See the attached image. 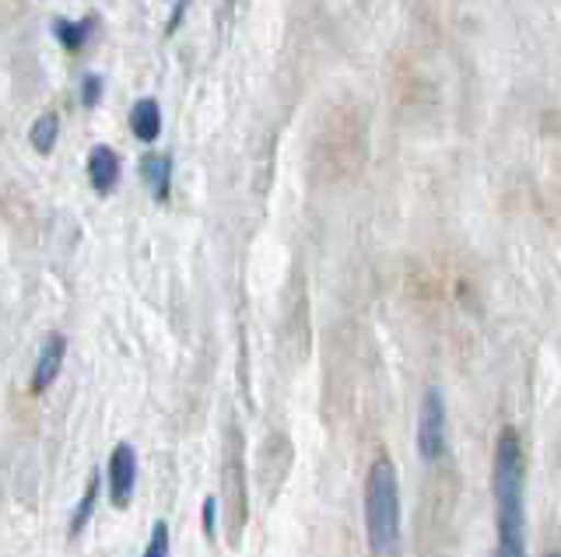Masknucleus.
Listing matches in <instances>:
<instances>
[{"mask_svg": "<svg viewBox=\"0 0 561 557\" xmlns=\"http://www.w3.org/2000/svg\"><path fill=\"white\" fill-rule=\"evenodd\" d=\"M53 36H57V43L67 49V54H81V49L88 46V39H92V28H95V19H81V22H67V19H53Z\"/></svg>", "mask_w": 561, "mask_h": 557, "instance_id": "9d476101", "label": "nucleus"}, {"mask_svg": "<svg viewBox=\"0 0 561 557\" xmlns=\"http://www.w3.org/2000/svg\"><path fill=\"white\" fill-rule=\"evenodd\" d=\"M99 98H102V78L99 74H84V81H81V106L95 109Z\"/></svg>", "mask_w": 561, "mask_h": 557, "instance_id": "ddd939ff", "label": "nucleus"}, {"mask_svg": "<svg viewBox=\"0 0 561 557\" xmlns=\"http://www.w3.org/2000/svg\"><path fill=\"white\" fill-rule=\"evenodd\" d=\"M215 509H218V501H215V498H207V501H204V533H207V536H215Z\"/></svg>", "mask_w": 561, "mask_h": 557, "instance_id": "2eb2a0df", "label": "nucleus"}, {"mask_svg": "<svg viewBox=\"0 0 561 557\" xmlns=\"http://www.w3.org/2000/svg\"><path fill=\"white\" fill-rule=\"evenodd\" d=\"M148 557H165L169 554V526L162 519L154 522V533H151V544H148V550H145Z\"/></svg>", "mask_w": 561, "mask_h": 557, "instance_id": "4468645a", "label": "nucleus"}, {"mask_svg": "<svg viewBox=\"0 0 561 557\" xmlns=\"http://www.w3.org/2000/svg\"><path fill=\"white\" fill-rule=\"evenodd\" d=\"M225 495H228V530L232 539H239L245 522V487H242V460H239V431L228 428V456H225Z\"/></svg>", "mask_w": 561, "mask_h": 557, "instance_id": "20e7f679", "label": "nucleus"}, {"mask_svg": "<svg viewBox=\"0 0 561 557\" xmlns=\"http://www.w3.org/2000/svg\"><path fill=\"white\" fill-rule=\"evenodd\" d=\"M365 530L373 554H393L400 544V487L397 466L390 460H376L368 469L365 487Z\"/></svg>", "mask_w": 561, "mask_h": 557, "instance_id": "f03ea898", "label": "nucleus"}, {"mask_svg": "<svg viewBox=\"0 0 561 557\" xmlns=\"http://www.w3.org/2000/svg\"><path fill=\"white\" fill-rule=\"evenodd\" d=\"M67 355V340L60 334H53L39 355V364H35V375H32V393H46L53 386V379L60 375V364Z\"/></svg>", "mask_w": 561, "mask_h": 557, "instance_id": "0eeeda50", "label": "nucleus"}, {"mask_svg": "<svg viewBox=\"0 0 561 557\" xmlns=\"http://www.w3.org/2000/svg\"><path fill=\"white\" fill-rule=\"evenodd\" d=\"M130 130L140 144H154L158 134H162V113H158V102L154 98H140L134 102L130 109Z\"/></svg>", "mask_w": 561, "mask_h": 557, "instance_id": "6e6552de", "label": "nucleus"}, {"mask_svg": "<svg viewBox=\"0 0 561 557\" xmlns=\"http://www.w3.org/2000/svg\"><path fill=\"white\" fill-rule=\"evenodd\" d=\"M105 484H110V501L116 509H127L134 498V484H137V456L127 442H119L110 456V466H105Z\"/></svg>", "mask_w": 561, "mask_h": 557, "instance_id": "39448f33", "label": "nucleus"}, {"mask_svg": "<svg viewBox=\"0 0 561 557\" xmlns=\"http://www.w3.org/2000/svg\"><path fill=\"white\" fill-rule=\"evenodd\" d=\"M417 452L425 463H438L446 456V404H443V393L438 390H428L425 399H421Z\"/></svg>", "mask_w": 561, "mask_h": 557, "instance_id": "7ed1b4c3", "label": "nucleus"}, {"mask_svg": "<svg viewBox=\"0 0 561 557\" xmlns=\"http://www.w3.org/2000/svg\"><path fill=\"white\" fill-rule=\"evenodd\" d=\"M140 176H145V183L151 186V197L158 204L169 200V189H172V162L165 159V154H145V159H140Z\"/></svg>", "mask_w": 561, "mask_h": 557, "instance_id": "1a4fd4ad", "label": "nucleus"}, {"mask_svg": "<svg viewBox=\"0 0 561 557\" xmlns=\"http://www.w3.org/2000/svg\"><path fill=\"white\" fill-rule=\"evenodd\" d=\"M495 504H499V554H526V452L523 439L505 428L495 445Z\"/></svg>", "mask_w": 561, "mask_h": 557, "instance_id": "f257e3e1", "label": "nucleus"}, {"mask_svg": "<svg viewBox=\"0 0 561 557\" xmlns=\"http://www.w3.org/2000/svg\"><path fill=\"white\" fill-rule=\"evenodd\" d=\"M99 474H92V480H88V487H84V498L78 501V509H75V519H70V536H78L84 526H88V519H92V512H95V501H99Z\"/></svg>", "mask_w": 561, "mask_h": 557, "instance_id": "f8f14e48", "label": "nucleus"}, {"mask_svg": "<svg viewBox=\"0 0 561 557\" xmlns=\"http://www.w3.org/2000/svg\"><path fill=\"white\" fill-rule=\"evenodd\" d=\"M57 134H60V119H57V113H43V116L32 124L28 141H32V148L39 151V154H49L53 144H57Z\"/></svg>", "mask_w": 561, "mask_h": 557, "instance_id": "9b49d317", "label": "nucleus"}, {"mask_svg": "<svg viewBox=\"0 0 561 557\" xmlns=\"http://www.w3.org/2000/svg\"><path fill=\"white\" fill-rule=\"evenodd\" d=\"M88 179H92V189L99 197H110L119 186V154L105 144L92 148V154H88Z\"/></svg>", "mask_w": 561, "mask_h": 557, "instance_id": "423d86ee", "label": "nucleus"}]
</instances>
